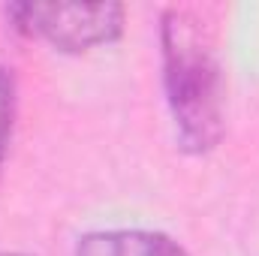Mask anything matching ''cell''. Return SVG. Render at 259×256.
Masks as SVG:
<instances>
[{"label": "cell", "mask_w": 259, "mask_h": 256, "mask_svg": "<svg viewBox=\"0 0 259 256\" xmlns=\"http://www.w3.org/2000/svg\"><path fill=\"white\" fill-rule=\"evenodd\" d=\"M9 15L21 30L72 55L109 46L124 33L121 3H15Z\"/></svg>", "instance_id": "obj_2"}, {"label": "cell", "mask_w": 259, "mask_h": 256, "mask_svg": "<svg viewBox=\"0 0 259 256\" xmlns=\"http://www.w3.org/2000/svg\"><path fill=\"white\" fill-rule=\"evenodd\" d=\"M15 78L6 66H0V172L9 154V139H12V127H15Z\"/></svg>", "instance_id": "obj_4"}, {"label": "cell", "mask_w": 259, "mask_h": 256, "mask_svg": "<svg viewBox=\"0 0 259 256\" xmlns=\"http://www.w3.org/2000/svg\"><path fill=\"white\" fill-rule=\"evenodd\" d=\"M163 88L178 142L190 154H208L223 139L226 81L214 24L193 6H169L160 21Z\"/></svg>", "instance_id": "obj_1"}, {"label": "cell", "mask_w": 259, "mask_h": 256, "mask_svg": "<svg viewBox=\"0 0 259 256\" xmlns=\"http://www.w3.org/2000/svg\"><path fill=\"white\" fill-rule=\"evenodd\" d=\"M75 256H187V250L163 232L106 229L78 238Z\"/></svg>", "instance_id": "obj_3"}, {"label": "cell", "mask_w": 259, "mask_h": 256, "mask_svg": "<svg viewBox=\"0 0 259 256\" xmlns=\"http://www.w3.org/2000/svg\"><path fill=\"white\" fill-rule=\"evenodd\" d=\"M0 256H27V253H0Z\"/></svg>", "instance_id": "obj_5"}]
</instances>
